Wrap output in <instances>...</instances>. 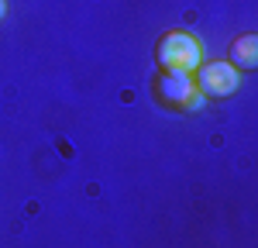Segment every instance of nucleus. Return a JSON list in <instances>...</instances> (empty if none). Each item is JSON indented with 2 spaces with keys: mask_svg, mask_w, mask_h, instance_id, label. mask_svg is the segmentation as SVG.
<instances>
[{
  "mask_svg": "<svg viewBox=\"0 0 258 248\" xmlns=\"http://www.w3.org/2000/svg\"><path fill=\"white\" fill-rule=\"evenodd\" d=\"M152 97L165 107V110H182V114H193L203 107V93L193 83V73H169L159 69L155 80H152Z\"/></svg>",
  "mask_w": 258,
  "mask_h": 248,
  "instance_id": "1",
  "label": "nucleus"
},
{
  "mask_svg": "<svg viewBox=\"0 0 258 248\" xmlns=\"http://www.w3.org/2000/svg\"><path fill=\"white\" fill-rule=\"evenodd\" d=\"M203 62V45L189 31H165L155 41V66L169 73H193Z\"/></svg>",
  "mask_w": 258,
  "mask_h": 248,
  "instance_id": "2",
  "label": "nucleus"
},
{
  "mask_svg": "<svg viewBox=\"0 0 258 248\" xmlns=\"http://www.w3.org/2000/svg\"><path fill=\"white\" fill-rule=\"evenodd\" d=\"M193 83H197V90L207 97V100H227V97H234V93H238L241 73L227 59L200 62L197 69H193Z\"/></svg>",
  "mask_w": 258,
  "mask_h": 248,
  "instance_id": "3",
  "label": "nucleus"
},
{
  "mask_svg": "<svg viewBox=\"0 0 258 248\" xmlns=\"http://www.w3.org/2000/svg\"><path fill=\"white\" fill-rule=\"evenodd\" d=\"M227 62H231L238 73H251L258 66V35H238V38L231 41Z\"/></svg>",
  "mask_w": 258,
  "mask_h": 248,
  "instance_id": "4",
  "label": "nucleus"
},
{
  "mask_svg": "<svg viewBox=\"0 0 258 248\" xmlns=\"http://www.w3.org/2000/svg\"><path fill=\"white\" fill-rule=\"evenodd\" d=\"M4 14H7V0H0V21H4Z\"/></svg>",
  "mask_w": 258,
  "mask_h": 248,
  "instance_id": "5",
  "label": "nucleus"
}]
</instances>
